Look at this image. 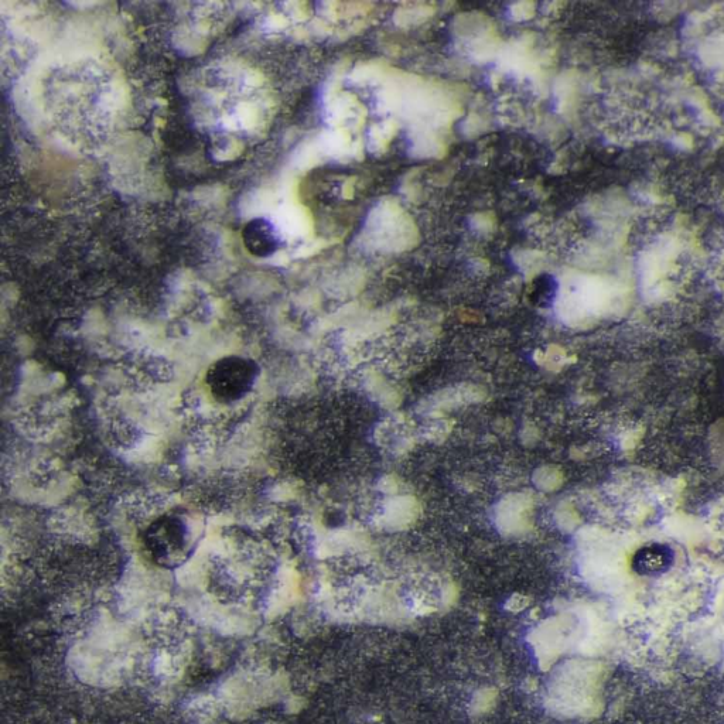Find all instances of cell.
<instances>
[{
  "label": "cell",
  "instance_id": "3",
  "mask_svg": "<svg viewBox=\"0 0 724 724\" xmlns=\"http://www.w3.org/2000/svg\"><path fill=\"white\" fill-rule=\"evenodd\" d=\"M675 559V551L668 543L651 542L634 553L631 566L635 575L655 579L667 575L675 565Z\"/></svg>",
  "mask_w": 724,
  "mask_h": 724
},
{
  "label": "cell",
  "instance_id": "4",
  "mask_svg": "<svg viewBox=\"0 0 724 724\" xmlns=\"http://www.w3.org/2000/svg\"><path fill=\"white\" fill-rule=\"evenodd\" d=\"M245 245L256 256H268L278 248V238L271 225L262 220L248 224L244 231Z\"/></svg>",
  "mask_w": 724,
  "mask_h": 724
},
{
  "label": "cell",
  "instance_id": "1",
  "mask_svg": "<svg viewBox=\"0 0 724 724\" xmlns=\"http://www.w3.org/2000/svg\"><path fill=\"white\" fill-rule=\"evenodd\" d=\"M140 541L143 551L155 565L176 569L193 553V525L189 517L181 512H166L150 522Z\"/></svg>",
  "mask_w": 724,
  "mask_h": 724
},
{
  "label": "cell",
  "instance_id": "2",
  "mask_svg": "<svg viewBox=\"0 0 724 724\" xmlns=\"http://www.w3.org/2000/svg\"><path fill=\"white\" fill-rule=\"evenodd\" d=\"M261 367L244 355H225L214 361L206 372L208 394L217 404L237 405L244 401L258 384Z\"/></svg>",
  "mask_w": 724,
  "mask_h": 724
}]
</instances>
